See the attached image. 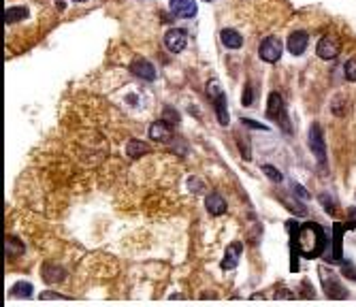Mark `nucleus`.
<instances>
[{"mask_svg":"<svg viewBox=\"0 0 356 307\" xmlns=\"http://www.w3.org/2000/svg\"><path fill=\"white\" fill-rule=\"evenodd\" d=\"M296 247L305 258H314L320 254V250L324 247V235L322 228L314 222H307L301 226L299 237H296Z\"/></svg>","mask_w":356,"mask_h":307,"instance_id":"nucleus-1","label":"nucleus"},{"mask_svg":"<svg viewBox=\"0 0 356 307\" xmlns=\"http://www.w3.org/2000/svg\"><path fill=\"white\" fill-rule=\"evenodd\" d=\"M207 96L213 100V109H216V117L222 126L231 124V113H228V103H226V94L222 92L218 81H209L207 84Z\"/></svg>","mask_w":356,"mask_h":307,"instance_id":"nucleus-2","label":"nucleus"},{"mask_svg":"<svg viewBox=\"0 0 356 307\" xmlns=\"http://www.w3.org/2000/svg\"><path fill=\"white\" fill-rule=\"evenodd\" d=\"M267 117H269V120H275V122H279L284 131H286V133H290L288 115H286V105H284V98H282V94H277V92H271V94H269Z\"/></svg>","mask_w":356,"mask_h":307,"instance_id":"nucleus-3","label":"nucleus"},{"mask_svg":"<svg viewBox=\"0 0 356 307\" xmlns=\"http://www.w3.org/2000/svg\"><path fill=\"white\" fill-rule=\"evenodd\" d=\"M282 49H284V45H282V41L277 37H267L258 47V56H260V60L273 64V62H277L282 58Z\"/></svg>","mask_w":356,"mask_h":307,"instance_id":"nucleus-4","label":"nucleus"},{"mask_svg":"<svg viewBox=\"0 0 356 307\" xmlns=\"http://www.w3.org/2000/svg\"><path fill=\"white\" fill-rule=\"evenodd\" d=\"M310 149L316 156V160L324 167V160H326V145H324V137H322V128L318 124H314L310 128Z\"/></svg>","mask_w":356,"mask_h":307,"instance_id":"nucleus-5","label":"nucleus"},{"mask_svg":"<svg viewBox=\"0 0 356 307\" xmlns=\"http://www.w3.org/2000/svg\"><path fill=\"white\" fill-rule=\"evenodd\" d=\"M186 43H188V34H186V30H182V28H171L167 34H164V45H167V49H169L171 54L184 52Z\"/></svg>","mask_w":356,"mask_h":307,"instance_id":"nucleus-6","label":"nucleus"},{"mask_svg":"<svg viewBox=\"0 0 356 307\" xmlns=\"http://www.w3.org/2000/svg\"><path fill=\"white\" fill-rule=\"evenodd\" d=\"M316 54L322 58V60H335L339 56V41L335 37H322L316 47Z\"/></svg>","mask_w":356,"mask_h":307,"instance_id":"nucleus-7","label":"nucleus"},{"mask_svg":"<svg viewBox=\"0 0 356 307\" xmlns=\"http://www.w3.org/2000/svg\"><path fill=\"white\" fill-rule=\"evenodd\" d=\"M130 70H133V75L145 79V81H154L156 79V66H154L149 60H145V58H137V60L130 64Z\"/></svg>","mask_w":356,"mask_h":307,"instance_id":"nucleus-8","label":"nucleus"},{"mask_svg":"<svg viewBox=\"0 0 356 307\" xmlns=\"http://www.w3.org/2000/svg\"><path fill=\"white\" fill-rule=\"evenodd\" d=\"M241 252H243V243L241 241H233L228 247H226V254H224V261H222V269L224 271H231L239 265V258H241Z\"/></svg>","mask_w":356,"mask_h":307,"instance_id":"nucleus-9","label":"nucleus"},{"mask_svg":"<svg viewBox=\"0 0 356 307\" xmlns=\"http://www.w3.org/2000/svg\"><path fill=\"white\" fill-rule=\"evenodd\" d=\"M307 43H310V37H307V32H303V30H296V32H292L290 37H288V52L292 54V56H301L305 49H307Z\"/></svg>","mask_w":356,"mask_h":307,"instance_id":"nucleus-10","label":"nucleus"},{"mask_svg":"<svg viewBox=\"0 0 356 307\" xmlns=\"http://www.w3.org/2000/svg\"><path fill=\"white\" fill-rule=\"evenodd\" d=\"M169 5H171L173 13L180 15V17H194L196 11H198L194 0H169Z\"/></svg>","mask_w":356,"mask_h":307,"instance_id":"nucleus-11","label":"nucleus"},{"mask_svg":"<svg viewBox=\"0 0 356 307\" xmlns=\"http://www.w3.org/2000/svg\"><path fill=\"white\" fill-rule=\"evenodd\" d=\"M220 41H222L224 47H228V49H239V47L243 45V37L233 28H224L220 32Z\"/></svg>","mask_w":356,"mask_h":307,"instance_id":"nucleus-12","label":"nucleus"},{"mask_svg":"<svg viewBox=\"0 0 356 307\" xmlns=\"http://www.w3.org/2000/svg\"><path fill=\"white\" fill-rule=\"evenodd\" d=\"M205 207H207V211L211 216H222V214H226V200H224L220 194H209L207 198H205Z\"/></svg>","mask_w":356,"mask_h":307,"instance_id":"nucleus-13","label":"nucleus"},{"mask_svg":"<svg viewBox=\"0 0 356 307\" xmlns=\"http://www.w3.org/2000/svg\"><path fill=\"white\" fill-rule=\"evenodd\" d=\"M149 139L160 141V143H167V141L171 139V126H167L162 120L160 122H154L149 126Z\"/></svg>","mask_w":356,"mask_h":307,"instance_id":"nucleus-14","label":"nucleus"},{"mask_svg":"<svg viewBox=\"0 0 356 307\" xmlns=\"http://www.w3.org/2000/svg\"><path fill=\"white\" fill-rule=\"evenodd\" d=\"M64 269L62 267H56V265H45L43 267V279L47 284H56V282H62L64 279Z\"/></svg>","mask_w":356,"mask_h":307,"instance_id":"nucleus-15","label":"nucleus"},{"mask_svg":"<svg viewBox=\"0 0 356 307\" xmlns=\"http://www.w3.org/2000/svg\"><path fill=\"white\" fill-rule=\"evenodd\" d=\"M147 151H149V145L143 143V141H139V139H130L128 145H126V154L133 160L139 158V156H143V154H147Z\"/></svg>","mask_w":356,"mask_h":307,"instance_id":"nucleus-16","label":"nucleus"},{"mask_svg":"<svg viewBox=\"0 0 356 307\" xmlns=\"http://www.w3.org/2000/svg\"><path fill=\"white\" fill-rule=\"evenodd\" d=\"M28 17V9L26 7H9L5 11V21L7 23H15V21H21Z\"/></svg>","mask_w":356,"mask_h":307,"instance_id":"nucleus-17","label":"nucleus"},{"mask_svg":"<svg viewBox=\"0 0 356 307\" xmlns=\"http://www.w3.org/2000/svg\"><path fill=\"white\" fill-rule=\"evenodd\" d=\"M32 284H28V282H17V284L11 288V297H32Z\"/></svg>","mask_w":356,"mask_h":307,"instance_id":"nucleus-18","label":"nucleus"},{"mask_svg":"<svg viewBox=\"0 0 356 307\" xmlns=\"http://www.w3.org/2000/svg\"><path fill=\"white\" fill-rule=\"evenodd\" d=\"M160 120L164 122V124H167V126H177V124H180V113H177L173 107H164V111H162V117H160Z\"/></svg>","mask_w":356,"mask_h":307,"instance_id":"nucleus-19","label":"nucleus"},{"mask_svg":"<svg viewBox=\"0 0 356 307\" xmlns=\"http://www.w3.org/2000/svg\"><path fill=\"white\" fill-rule=\"evenodd\" d=\"M243 107H252V103H254V88H252V81H247L245 88H243Z\"/></svg>","mask_w":356,"mask_h":307,"instance_id":"nucleus-20","label":"nucleus"},{"mask_svg":"<svg viewBox=\"0 0 356 307\" xmlns=\"http://www.w3.org/2000/svg\"><path fill=\"white\" fill-rule=\"evenodd\" d=\"M324 288H326V294H330V290H335V294L333 297H343V288L337 284V282L333 279V277H324Z\"/></svg>","mask_w":356,"mask_h":307,"instance_id":"nucleus-21","label":"nucleus"},{"mask_svg":"<svg viewBox=\"0 0 356 307\" xmlns=\"http://www.w3.org/2000/svg\"><path fill=\"white\" fill-rule=\"evenodd\" d=\"M343 75H346L348 81H356V58H350L343 66Z\"/></svg>","mask_w":356,"mask_h":307,"instance_id":"nucleus-22","label":"nucleus"},{"mask_svg":"<svg viewBox=\"0 0 356 307\" xmlns=\"http://www.w3.org/2000/svg\"><path fill=\"white\" fill-rule=\"evenodd\" d=\"M263 171L267 173V177L271 182H277V184L282 182V173H279V169L273 167V164H263Z\"/></svg>","mask_w":356,"mask_h":307,"instance_id":"nucleus-23","label":"nucleus"},{"mask_svg":"<svg viewBox=\"0 0 356 307\" xmlns=\"http://www.w3.org/2000/svg\"><path fill=\"white\" fill-rule=\"evenodd\" d=\"M239 149H241V156H243V160H252L250 141H247V137H245V141H239Z\"/></svg>","mask_w":356,"mask_h":307,"instance_id":"nucleus-24","label":"nucleus"},{"mask_svg":"<svg viewBox=\"0 0 356 307\" xmlns=\"http://www.w3.org/2000/svg\"><path fill=\"white\" fill-rule=\"evenodd\" d=\"M241 122H243L245 126H250V128H256V131H267V126H265V124H258V122L250 120V117H243Z\"/></svg>","mask_w":356,"mask_h":307,"instance_id":"nucleus-25","label":"nucleus"},{"mask_svg":"<svg viewBox=\"0 0 356 307\" xmlns=\"http://www.w3.org/2000/svg\"><path fill=\"white\" fill-rule=\"evenodd\" d=\"M73 3H86V0H73Z\"/></svg>","mask_w":356,"mask_h":307,"instance_id":"nucleus-26","label":"nucleus"},{"mask_svg":"<svg viewBox=\"0 0 356 307\" xmlns=\"http://www.w3.org/2000/svg\"><path fill=\"white\" fill-rule=\"evenodd\" d=\"M203 3H213V0H203Z\"/></svg>","mask_w":356,"mask_h":307,"instance_id":"nucleus-27","label":"nucleus"}]
</instances>
